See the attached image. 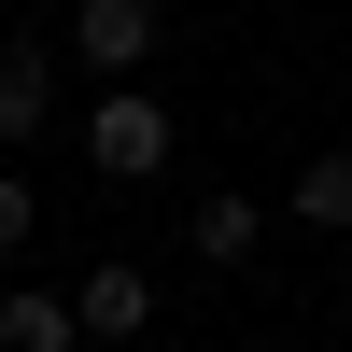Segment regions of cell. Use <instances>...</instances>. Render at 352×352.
Segmentation results:
<instances>
[{
    "instance_id": "cell-1",
    "label": "cell",
    "mask_w": 352,
    "mask_h": 352,
    "mask_svg": "<svg viewBox=\"0 0 352 352\" xmlns=\"http://www.w3.org/2000/svg\"><path fill=\"white\" fill-rule=\"evenodd\" d=\"M169 155H184V113L169 99H141V85L85 99V169L99 184H169Z\"/></svg>"
},
{
    "instance_id": "cell-2",
    "label": "cell",
    "mask_w": 352,
    "mask_h": 352,
    "mask_svg": "<svg viewBox=\"0 0 352 352\" xmlns=\"http://www.w3.org/2000/svg\"><path fill=\"white\" fill-rule=\"evenodd\" d=\"M155 0H71V56H85V71H99V85H141V56H155Z\"/></svg>"
},
{
    "instance_id": "cell-3",
    "label": "cell",
    "mask_w": 352,
    "mask_h": 352,
    "mask_svg": "<svg viewBox=\"0 0 352 352\" xmlns=\"http://www.w3.org/2000/svg\"><path fill=\"white\" fill-rule=\"evenodd\" d=\"M71 310H85V338H99V352H141V324H155V282H141L127 254H99V268L71 282Z\"/></svg>"
},
{
    "instance_id": "cell-4",
    "label": "cell",
    "mask_w": 352,
    "mask_h": 352,
    "mask_svg": "<svg viewBox=\"0 0 352 352\" xmlns=\"http://www.w3.org/2000/svg\"><path fill=\"white\" fill-rule=\"evenodd\" d=\"M43 127H56V56L43 43H0V155H28Z\"/></svg>"
},
{
    "instance_id": "cell-5",
    "label": "cell",
    "mask_w": 352,
    "mask_h": 352,
    "mask_svg": "<svg viewBox=\"0 0 352 352\" xmlns=\"http://www.w3.org/2000/svg\"><path fill=\"white\" fill-rule=\"evenodd\" d=\"M0 352H85V310L43 296V282H14V296H0Z\"/></svg>"
},
{
    "instance_id": "cell-6",
    "label": "cell",
    "mask_w": 352,
    "mask_h": 352,
    "mask_svg": "<svg viewBox=\"0 0 352 352\" xmlns=\"http://www.w3.org/2000/svg\"><path fill=\"white\" fill-rule=\"evenodd\" d=\"M184 240H197V268H254L268 212H254V197H197V212H184Z\"/></svg>"
},
{
    "instance_id": "cell-7",
    "label": "cell",
    "mask_w": 352,
    "mask_h": 352,
    "mask_svg": "<svg viewBox=\"0 0 352 352\" xmlns=\"http://www.w3.org/2000/svg\"><path fill=\"white\" fill-rule=\"evenodd\" d=\"M282 212H296V226H324V240H352V141L296 169V197H282Z\"/></svg>"
},
{
    "instance_id": "cell-8",
    "label": "cell",
    "mask_w": 352,
    "mask_h": 352,
    "mask_svg": "<svg viewBox=\"0 0 352 352\" xmlns=\"http://www.w3.org/2000/svg\"><path fill=\"white\" fill-rule=\"evenodd\" d=\"M28 226H43V197H28V169H0V268L28 254Z\"/></svg>"
}]
</instances>
